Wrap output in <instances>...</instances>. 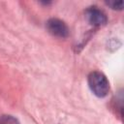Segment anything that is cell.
<instances>
[{
  "label": "cell",
  "mask_w": 124,
  "mask_h": 124,
  "mask_svg": "<svg viewBox=\"0 0 124 124\" xmlns=\"http://www.w3.org/2000/svg\"><path fill=\"white\" fill-rule=\"evenodd\" d=\"M88 84L91 91L100 98L108 95L109 91V82L106 76L98 71L92 72L88 76Z\"/></svg>",
  "instance_id": "6da1fadb"
},
{
  "label": "cell",
  "mask_w": 124,
  "mask_h": 124,
  "mask_svg": "<svg viewBox=\"0 0 124 124\" xmlns=\"http://www.w3.org/2000/svg\"><path fill=\"white\" fill-rule=\"evenodd\" d=\"M46 29L48 32L59 38H66L69 35V29L64 21L58 18H50L46 22Z\"/></svg>",
  "instance_id": "3957f363"
},
{
  "label": "cell",
  "mask_w": 124,
  "mask_h": 124,
  "mask_svg": "<svg viewBox=\"0 0 124 124\" xmlns=\"http://www.w3.org/2000/svg\"><path fill=\"white\" fill-rule=\"evenodd\" d=\"M107 4L110 6L113 10H122L123 9V1H108Z\"/></svg>",
  "instance_id": "5b68a950"
},
{
  "label": "cell",
  "mask_w": 124,
  "mask_h": 124,
  "mask_svg": "<svg viewBox=\"0 0 124 124\" xmlns=\"http://www.w3.org/2000/svg\"><path fill=\"white\" fill-rule=\"evenodd\" d=\"M0 124H19V122L16 117L4 114L0 116Z\"/></svg>",
  "instance_id": "277c9868"
},
{
  "label": "cell",
  "mask_w": 124,
  "mask_h": 124,
  "mask_svg": "<svg viewBox=\"0 0 124 124\" xmlns=\"http://www.w3.org/2000/svg\"><path fill=\"white\" fill-rule=\"evenodd\" d=\"M85 17L93 26H103L108 21L106 14L97 7H89L85 11Z\"/></svg>",
  "instance_id": "7a4b0ae2"
}]
</instances>
